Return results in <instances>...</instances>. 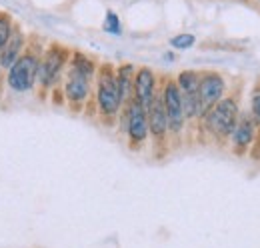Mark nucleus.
I'll return each mask as SVG.
<instances>
[{"label":"nucleus","mask_w":260,"mask_h":248,"mask_svg":"<svg viewBox=\"0 0 260 248\" xmlns=\"http://www.w3.org/2000/svg\"><path fill=\"white\" fill-rule=\"evenodd\" d=\"M160 98H162L164 112H166V120H168V134L172 136H180L184 130V110H182V96L176 86V80H166L160 90Z\"/></svg>","instance_id":"nucleus-4"},{"label":"nucleus","mask_w":260,"mask_h":248,"mask_svg":"<svg viewBox=\"0 0 260 248\" xmlns=\"http://www.w3.org/2000/svg\"><path fill=\"white\" fill-rule=\"evenodd\" d=\"M156 74L154 70H150L148 66H142L134 72V80H132V98L136 102H140L144 108L150 104V100L156 94Z\"/></svg>","instance_id":"nucleus-10"},{"label":"nucleus","mask_w":260,"mask_h":248,"mask_svg":"<svg viewBox=\"0 0 260 248\" xmlns=\"http://www.w3.org/2000/svg\"><path fill=\"white\" fill-rule=\"evenodd\" d=\"M134 64H122L118 66V70L114 72L116 74V86H118V92L122 98V104H126L128 100H132V80H134Z\"/></svg>","instance_id":"nucleus-14"},{"label":"nucleus","mask_w":260,"mask_h":248,"mask_svg":"<svg viewBox=\"0 0 260 248\" xmlns=\"http://www.w3.org/2000/svg\"><path fill=\"white\" fill-rule=\"evenodd\" d=\"M238 116H240V104L236 96H222L212 108H208L202 114L200 120L210 136H214L216 140H226L238 122Z\"/></svg>","instance_id":"nucleus-1"},{"label":"nucleus","mask_w":260,"mask_h":248,"mask_svg":"<svg viewBox=\"0 0 260 248\" xmlns=\"http://www.w3.org/2000/svg\"><path fill=\"white\" fill-rule=\"evenodd\" d=\"M22 44H24V36L18 26H14V30L10 34L8 42L4 44V48L0 50V66H4L6 70L16 62V58L20 56V50H22Z\"/></svg>","instance_id":"nucleus-13"},{"label":"nucleus","mask_w":260,"mask_h":248,"mask_svg":"<svg viewBox=\"0 0 260 248\" xmlns=\"http://www.w3.org/2000/svg\"><path fill=\"white\" fill-rule=\"evenodd\" d=\"M66 58H68V50H66L64 46L52 44V46L46 50L44 58L38 64V76H36V80H38L44 88L54 86L56 80H58L60 74H62Z\"/></svg>","instance_id":"nucleus-8"},{"label":"nucleus","mask_w":260,"mask_h":248,"mask_svg":"<svg viewBox=\"0 0 260 248\" xmlns=\"http://www.w3.org/2000/svg\"><path fill=\"white\" fill-rule=\"evenodd\" d=\"M64 94H66V100L72 106L84 104L88 100V96H90V78H86L80 72H76V70L70 68L64 82Z\"/></svg>","instance_id":"nucleus-12"},{"label":"nucleus","mask_w":260,"mask_h":248,"mask_svg":"<svg viewBox=\"0 0 260 248\" xmlns=\"http://www.w3.org/2000/svg\"><path fill=\"white\" fill-rule=\"evenodd\" d=\"M222 96H226V80H224V76L220 72H216V70H204V72H200V84H198L200 118Z\"/></svg>","instance_id":"nucleus-7"},{"label":"nucleus","mask_w":260,"mask_h":248,"mask_svg":"<svg viewBox=\"0 0 260 248\" xmlns=\"http://www.w3.org/2000/svg\"><path fill=\"white\" fill-rule=\"evenodd\" d=\"M38 64H40V58L34 52H24L22 56H18L16 62L8 68V86L14 92L32 90L38 76Z\"/></svg>","instance_id":"nucleus-3"},{"label":"nucleus","mask_w":260,"mask_h":248,"mask_svg":"<svg viewBox=\"0 0 260 248\" xmlns=\"http://www.w3.org/2000/svg\"><path fill=\"white\" fill-rule=\"evenodd\" d=\"M96 106L106 120H114L124 106L116 86V74L110 64H104L96 70Z\"/></svg>","instance_id":"nucleus-2"},{"label":"nucleus","mask_w":260,"mask_h":248,"mask_svg":"<svg viewBox=\"0 0 260 248\" xmlns=\"http://www.w3.org/2000/svg\"><path fill=\"white\" fill-rule=\"evenodd\" d=\"M258 2H260V0H258Z\"/></svg>","instance_id":"nucleus-20"},{"label":"nucleus","mask_w":260,"mask_h":248,"mask_svg":"<svg viewBox=\"0 0 260 248\" xmlns=\"http://www.w3.org/2000/svg\"><path fill=\"white\" fill-rule=\"evenodd\" d=\"M124 122H126L130 148H140L146 142V138L150 136V132H148L146 108L140 102H136L134 98L124 104Z\"/></svg>","instance_id":"nucleus-5"},{"label":"nucleus","mask_w":260,"mask_h":248,"mask_svg":"<svg viewBox=\"0 0 260 248\" xmlns=\"http://www.w3.org/2000/svg\"><path fill=\"white\" fill-rule=\"evenodd\" d=\"M104 30L112 36H120L122 34V26H120V18L114 10H108L106 12V20H104Z\"/></svg>","instance_id":"nucleus-17"},{"label":"nucleus","mask_w":260,"mask_h":248,"mask_svg":"<svg viewBox=\"0 0 260 248\" xmlns=\"http://www.w3.org/2000/svg\"><path fill=\"white\" fill-rule=\"evenodd\" d=\"M146 118H148V132L152 134V138L156 142H164V138L168 136V120H166L160 92L154 94V98L146 106Z\"/></svg>","instance_id":"nucleus-11"},{"label":"nucleus","mask_w":260,"mask_h":248,"mask_svg":"<svg viewBox=\"0 0 260 248\" xmlns=\"http://www.w3.org/2000/svg\"><path fill=\"white\" fill-rule=\"evenodd\" d=\"M196 42L194 34H176L174 38H170V46L176 50H186Z\"/></svg>","instance_id":"nucleus-18"},{"label":"nucleus","mask_w":260,"mask_h":248,"mask_svg":"<svg viewBox=\"0 0 260 248\" xmlns=\"http://www.w3.org/2000/svg\"><path fill=\"white\" fill-rule=\"evenodd\" d=\"M198 84L200 72L198 70H182L176 76V86L182 96V110L186 120H200V104H198Z\"/></svg>","instance_id":"nucleus-6"},{"label":"nucleus","mask_w":260,"mask_h":248,"mask_svg":"<svg viewBox=\"0 0 260 248\" xmlns=\"http://www.w3.org/2000/svg\"><path fill=\"white\" fill-rule=\"evenodd\" d=\"M250 116L260 126V82L252 88V92H250Z\"/></svg>","instance_id":"nucleus-19"},{"label":"nucleus","mask_w":260,"mask_h":248,"mask_svg":"<svg viewBox=\"0 0 260 248\" xmlns=\"http://www.w3.org/2000/svg\"><path fill=\"white\" fill-rule=\"evenodd\" d=\"M70 68L76 70V72H80L82 76H86V78H90V80H92V76L96 74V64H94V60L88 58V56L82 54V52H74V54H72Z\"/></svg>","instance_id":"nucleus-15"},{"label":"nucleus","mask_w":260,"mask_h":248,"mask_svg":"<svg viewBox=\"0 0 260 248\" xmlns=\"http://www.w3.org/2000/svg\"><path fill=\"white\" fill-rule=\"evenodd\" d=\"M258 128L260 126L254 122V118L250 116V112H240L238 122H236V126H234V130L230 132V136H228L234 154L242 156L250 150L252 142L256 140Z\"/></svg>","instance_id":"nucleus-9"},{"label":"nucleus","mask_w":260,"mask_h":248,"mask_svg":"<svg viewBox=\"0 0 260 248\" xmlns=\"http://www.w3.org/2000/svg\"><path fill=\"white\" fill-rule=\"evenodd\" d=\"M12 30H14V26H12V16H10L8 12H0V50H2L4 44L8 42Z\"/></svg>","instance_id":"nucleus-16"}]
</instances>
